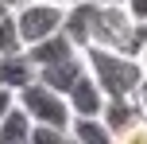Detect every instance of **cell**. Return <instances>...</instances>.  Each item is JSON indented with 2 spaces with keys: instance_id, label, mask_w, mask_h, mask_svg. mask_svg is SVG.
<instances>
[{
  "instance_id": "cell-1",
  "label": "cell",
  "mask_w": 147,
  "mask_h": 144,
  "mask_svg": "<svg viewBox=\"0 0 147 144\" xmlns=\"http://www.w3.org/2000/svg\"><path fill=\"white\" fill-rule=\"evenodd\" d=\"M85 70L97 78V86L105 90V98H136L140 86L147 82L140 59L120 51H105V47H85Z\"/></svg>"
},
{
  "instance_id": "cell-16",
  "label": "cell",
  "mask_w": 147,
  "mask_h": 144,
  "mask_svg": "<svg viewBox=\"0 0 147 144\" xmlns=\"http://www.w3.org/2000/svg\"><path fill=\"white\" fill-rule=\"evenodd\" d=\"M124 8L136 23H147V0H124Z\"/></svg>"
},
{
  "instance_id": "cell-11",
  "label": "cell",
  "mask_w": 147,
  "mask_h": 144,
  "mask_svg": "<svg viewBox=\"0 0 147 144\" xmlns=\"http://www.w3.org/2000/svg\"><path fill=\"white\" fill-rule=\"evenodd\" d=\"M70 136L78 144H116V136L109 132V125H105L101 117H74Z\"/></svg>"
},
{
  "instance_id": "cell-22",
  "label": "cell",
  "mask_w": 147,
  "mask_h": 144,
  "mask_svg": "<svg viewBox=\"0 0 147 144\" xmlns=\"http://www.w3.org/2000/svg\"><path fill=\"white\" fill-rule=\"evenodd\" d=\"M0 4H12V8H16V4H20V0H0Z\"/></svg>"
},
{
  "instance_id": "cell-5",
  "label": "cell",
  "mask_w": 147,
  "mask_h": 144,
  "mask_svg": "<svg viewBox=\"0 0 147 144\" xmlns=\"http://www.w3.org/2000/svg\"><path fill=\"white\" fill-rule=\"evenodd\" d=\"M66 101H70V113H74V117H101L109 98H105V90L97 86V78L85 70V74L74 82V90L66 93Z\"/></svg>"
},
{
  "instance_id": "cell-14",
  "label": "cell",
  "mask_w": 147,
  "mask_h": 144,
  "mask_svg": "<svg viewBox=\"0 0 147 144\" xmlns=\"http://www.w3.org/2000/svg\"><path fill=\"white\" fill-rule=\"evenodd\" d=\"M27 144H70V132L66 129H51V125H31Z\"/></svg>"
},
{
  "instance_id": "cell-7",
  "label": "cell",
  "mask_w": 147,
  "mask_h": 144,
  "mask_svg": "<svg viewBox=\"0 0 147 144\" xmlns=\"http://www.w3.org/2000/svg\"><path fill=\"white\" fill-rule=\"evenodd\" d=\"M101 121L109 125V132H112V136H120V132H128L132 125L147 121V113H143L140 98H109V101H105Z\"/></svg>"
},
{
  "instance_id": "cell-18",
  "label": "cell",
  "mask_w": 147,
  "mask_h": 144,
  "mask_svg": "<svg viewBox=\"0 0 147 144\" xmlns=\"http://www.w3.org/2000/svg\"><path fill=\"white\" fill-rule=\"evenodd\" d=\"M136 98H140V105H143V113H147V82L140 86V93H136Z\"/></svg>"
},
{
  "instance_id": "cell-10",
  "label": "cell",
  "mask_w": 147,
  "mask_h": 144,
  "mask_svg": "<svg viewBox=\"0 0 147 144\" xmlns=\"http://www.w3.org/2000/svg\"><path fill=\"white\" fill-rule=\"evenodd\" d=\"M81 74H85V55H74V59H66V62L43 66V70H39V82L51 86V90H58V93H70Z\"/></svg>"
},
{
  "instance_id": "cell-4",
  "label": "cell",
  "mask_w": 147,
  "mask_h": 144,
  "mask_svg": "<svg viewBox=\"0 0 147 144\" xmlns=\"http://www.w3.org/2000/svg\"><path fill=\"white\" fill-rule=\"evenodd\" d=\"M70 4H39V0H20L16 4V31H20L23 51L35 43H43L47 35L62 31V20H66Z\"/></svg>"
},
{
  "instance_id": "cell-21",
  "label": "cell",
  "mask_w": 147,
  "mask_h": 144,
  "mask_svg": "<svg viewBox=\"0 0 147 144\" xmlns=\"http://www.w3.org/2000/svg\"><path fill=\"white\" fill-rule=\"evenodd\" d=\"M97 4H124V0H97Z\"/></svg>"
},
{
  "instance_id": "cell-19",
  "label": "cell",
  "mask_w": 147,
  "mask_h": 144,
  "mask_svg": "<svg viewBox=\"0 0 147 144\" xmlns=\"http://www.w3.org/2000/svg\"><path fill=\"white\" fill-rule=\"evenodd\" d=\"M140 66H143V78H147V47H143V55H140Z\"/></svg>"
},
{
  "instance_id": "cell-9",
  "label": "cell",
  "mask_w": 147,
  "mask_h": 144,
  "mask_svg": "<svg viewBox=\"0 0 147 144\" xmlns=\"http://www.w3.org/2000/svg\"><path fill=\"white\" fill-rule=\"evenodd\" d=\"M39 78L35 62L27 59V51H16V55H0V90H12L20 93L23 86H31Z\"/></svg>"
},
{
  "instance_id": "cell-13",
  "label": "cell",
  "mask_w": 147,
  "mask_h": 144,
  "mask_svg": "<svg viewBox=\"0 0 147 144\" xmlns=\"http://www.w3.org/2000/svg\"><path fill=\"white\" fill-rule=\"evenodd\" d=\"M16 51H23L20 31H16V8L0 4V55H16Z\"/></svg>"
},
{
  "instance_id": "cell-3",
  "label": "cell",
  "mask_w": 147,
  "mask_h": 144,
  "mask_svg": "<svg viewBox=\"0 0 147 144\" xmlns=\"http://www.w3.org/2000/svg\"><path fill=\"white\" fill-rule=\"evenodd\" d=\"M16 101H20V109L31 117V125H51V129H66L74 125V113H70V101L66 93L51 90V86H43L35 78L31 86H23L20 93H16Z\"/></svg>"
},
{
  "instance_id": "cell-8",
  "label": "cell",
  "mask_w": 147,
  "mask_h": 144,
  "mask_svg": "<svg viewBox=\"0 0 147 144\" xmlns=\"http://www.w3.org/2000/svg\"><path fill=\"white\" fill-rule=\"evenodd\" d=\"M74 55H81V51L74 47V39L66 35V31H54V35H47V39H43V43L27 47V59L35 62V70L54 66V62H66V59H74Z\"/></svg>"
},
{
  "instance_id": "cell-12",
  "label": "cell",
  "mask_w": 147,
  "mask_h": 144,
  "mask_svg": "<svg viewBox=\"0 0 147 144\" xmlns=\"http://www.w3.org/2000/svg\"><path fill=\"white\" fill-rule=\"evenodd\" d=\"M27 136H31V117L16 105L12 113L0 121V144H27Z\"/></svg>"
},
{
  "instance_id": "cell-6",
  "label": "cell",
  "mask_w": 147,
  "mask_h": 144,
  "mask_svg": "<svg viewBox=\"0 0 147 144\" xmlns=\"http://www.w3.org/2000/svg\"><path fill=\"white\" fill-rule=\"evenodd\" d=\"M93 12H97V0H74L66 8V20H62V31L74 39L78 51H85L93 43Z\"/></svg>"
},
{
  "instance_id": "cell-15",
  "label": "cell",
  "mask_w": 147,
  "mask_h": 144,
  "mask_svg": "<svg viewBox=\"0 0 147 144\" xmlns=\"http://www.w3.org/2000/svg\"><path fill=\"white\" fill-rule=\"evenodd\" d=\"M116 144H147V121L132 125L128 132H120V136H116Z\"/></svg>"
},
{
  "instance_id": "cell-23",
  "label": "cell",
  "mask_w": 147,
  "mask_h": 144,
  "mask_svg": "<svg viewBox=\"0 0 147 144\" xmlns=\"http://www.w3.org/2000/svg\"><path fill=\"white\" fill-rule=\"evenodd\" d=\"M70 144H78V140H74V136H70Z\"/></svg>"
},
{
  "instance_id": "cell-20",
  "label": "cell",
  "mask_w": 147,
  "mask_h": 144,
  "mask_svg": "<svg viewBox=\"0 0 147 144\" xmlns=\"http://www.w3.org/2000/svg\"><path fill=\"white\" fill-rule=\"evenodd\" d=\"M39 4H74V0H39Z\"/></svg>"
},
{
  "instance_id": "cell-17",
  "label": "cell",
  "mask_w": 147,
  "mask_h": 144,
  "mask_svg": "<svg viewBox=\"0 0 147 144\" xmlns=\"http://www.w3.org/2000/svg\"><path fill=\"white\" fill-rule=\"evenodd\" d=\"M16 105H20V101H16V93H12V90H0V121H4Z\"/></svg>"
},
{
  "instance_id": "cell-2",
  "label": "cell",
  "mask_w": 147,
  "mask_h": 144,
  "mask_svg": "<svg viewBox=\"0 0 147 144\" xmlns=\"http://www.w3.org/2000/svg\"><path fill=\"white\" fill-rule=\"evenodd\" d=\"M89 47H105V51H120V55L140 59L143 47H147V23H136L124 4H97L93 43Z\"/></svg>"
}]
</instances>
